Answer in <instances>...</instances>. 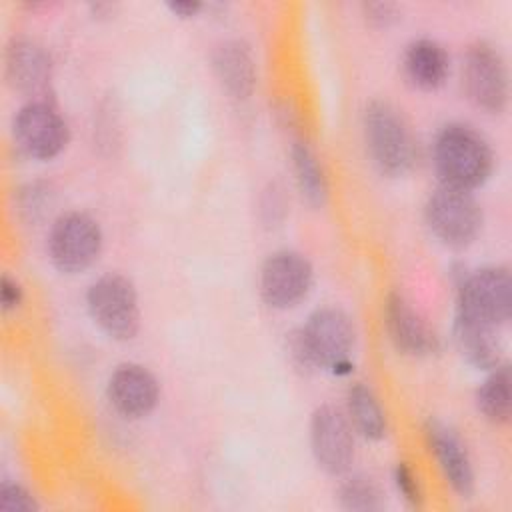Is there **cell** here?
Segmentation results:
<instances>
[{
  "mask_svg": "<svg viewBox=\"0 0 512 512\" xmlns=\"http://www.w3.org/2000/svg\"><path fill=\"white\" fill-rule=\"evenodd\" d=\"M52 56L36 38L18 34L4 48V78L6 84L24 94L26 100L52 96Z\"/></svg>",
  "mask_w": 512,
  "mask_h": 512,
  "instance_id": "12",
  "label": "cell"
},
{
  "mask_svg": "<svg viewBox=\"0 0 512 512\" xmlns=\"http://www.w3.org/2000/svg\"><path fill=\"white\" fill-rule=\"evenodd\" d=\"M356 324L340 306L314 308L304 324L286 338L292 362L306 370H322L332 376H348L354 370Z\"/></svg>",
  "mask_w": 512,
  "mask_h": 512,
  "instance_id": "1",
  "label": "cell"
},
{
  "mask_svg": "<svg viewBox=\"0 0 512 512\" xmlns=\"http://www.w3.org/2000/svg\"><path fill=\"white\" fill-rule=\"evenodd\" d=\"M362 140L372 166L388 178L410 172L416 140L404 114L388 100H372L362 110Z\"/></svg>",
  "mask_w": 512,
  "mask_h": 512,
  "instance_id": "3",
  "label": "cell"
},
{
  "mask_svg": "<svg viewBox=\"0 0 512 512\" xmlns=\"http://www.w3.org/2000/svg\"><path fill=\"white\" fill-rule=\"evenodd\" d=\"M88 8H90V14L94 18L102 20V18H110L114 14L116 4H112V2H92V4H88Z\"/></svg>",
  "mask_w": 512,
  "mask_h": 512,
  "instance_id": "30",
  "label": "cell"
},
{
  "mask_svg": "<svg viewBox=\"0 0 512 512\" xmlns=\"http://www.w3.org/2000/svg\"><path fill=\"white\" fill-rule=\"evenodd\" d=\"M336 488L340 508L350 512H378L384 508V490L380 482L366 472H346Z\"/></svg>",
  "mask_w": 512,
  "mask_h": 512,
  "instance_id": "22",
  "label": "cell"
},
{
  "mask_svg": "<svg viewBox=\"0 0 512 512\" xmlns=\"http://www.w3.org/2000/svg\"><path fill=\"white\" fill-rule=\"evenodd\" d=\"M40 508L36 496L18 480L4 478L0 484V510L2 512H36Z\"/></svg>",
  "mask_w": 512,
  "mask_h": 512,
  "instance_id": "26",
  "label": "cell"
},
{
  "mask_svg": "<svg viewBox=\"0 0 512 512\" xmlns=\"http://www.w3.org/2000/svg\"><path fill=\"white\" fill-rule=\"evenodd\" d=\"M382 322L392 346L410 358H426L440 350V338L418 308L398 290H390L382 304Z\"/></svg>",
  "mask_w": 512,
  "mask_h": 512,
  "instance_id": "14",
  "label": "cell"
},
{
  "mask_svg": "<svg viewBox=\"0 0 512 512\" xmlns=\"http://www.w3.org/2000/svg\"><path fill=\"white\" fill-rule=\"evenodd\" d=\"M346 416L358 436L380 442L388 434V418L380 398L366 382H352L346 390Z\"/></svg>",
  "mask_w": 512,
  "mask_h": 512,
  "instance_id": "20",
  "label": "cell"
},
{
  "mask_svg": "<svg viewBox=\"0 0 512 512\" xmlns=\"http://www.w3.org/2000/svg\"><path fill=\"white\" fill-rule=\"evenodd\" d=\"M288 214V198L286 190L278 182H268L258 198V216L260 222L266 228H276L282 226L284 218Z\"/></svg>",
  "mask_w": 512,
  "mask_h": 512,
  "instance_id": "24",
  "label": "cell"
},
{
  "mask_svg": "<svg viewBox=\"0 0 512 512\" xmlns=\"http://www.w3.org/2000/svg\"><path fill=\"white\" fill-rule=\"evenodd\" d=\"M212 72L232 100H248L258 84V66L252 46L242 38H222L210 52Z\"/></svg>",
  "mask_w": 512,
  "mask_h": 512,
  "instance_id": "16",
  "label": "cell"
},
{
  "mask_svg": "<svg viewBox=\"0 0 512 512\" xmlns=\"http://www.w3.org/2000/svg\"><path fill=\"white\" fill-rule=\"evenodd\" d=\"M500 330L502 328L492 324L454 316L452 340L466 364L488 372L504 362V340Z\"/></svg>",
  "mask_w": 512,
  "mask_h": 512,
  "instance_id": "18",
  "label": "cell"
},
{
  "mask_svg": "<svg viewBox=\"0 0 512 512\" xmlns=\"http://www.w3.org/2000/svg\"><path fill=\"white\" fill-rule=\"evenodd\" d=\"M310 452L316 466L334 478L352 470L356 458V432L346 412L330 402L320 404L310 414Z\"/></svg>",
  "mask_w": 512,
  "mask_h": 512,
  "instance_id": "10",
  "label": "cell"
},
{
  "mask_svg": "<svg viewBox=\"0 0 512 512\" xmlns=\"http://www.w3.org/2000/svg\"><path fill=\"white\" fill-rule=\"evenodd\" d=\"M392 482L396 492L400 494V498L410 506V508H420L424 502V492H422V484L420 478L416 474V470L400 460L394 464L392 468Z\"/></svg>",
  "mask_w": 512,
  "mask_h": 512,
  "instance_id": "25",
  "label": "cell"
},
{
  "mask_svg": "<svg viewBox=\"0 0 512 512\" xmlns=\"http://www.w3.org/2000/svg\"><path fill=\"white\" fill-rule=\"evenodd\" d=\"M290 164L296 188L306 204L312 208H322L328 200V178L318 158L316 150L302 136H292L290 140Z\"/></svg>",
  "mask_w": 512,
  "mask_h": 512,
  "instance_id": "19",
  "label": "cell"
},
{
  "mask_svg": "<svg viewBox=\"0 0 512 512\" xmlns=\"http://www.w3.org/2000/svg\"><path fill=\"white\" fill-rule=\"evenodd\" d=\"M452 60L442 42L430 36L412 38L402 52L404 78L422 92L442 88L450 76Z\"/></svg>",
  "mask_w": 512,
  "mask_h": 512,
  "instance_id": "17",
  "label": "cell"
},
{
  "mask_svg": "<svg viewBox=\"0 0 512 512\" xmlns=\"http://www.w3.org/2000/svg\"><path fill=\"white\" fill-rule=\"evenodd\" d=\"M24 302V286L22 282L4 272L2 278H0V308L4 314H10V312H16Z\"/></svg>",
  "mask_w": 512,
  "mask_h": 512,
  "instance_id": "28",
  "label": "cell"
},
{
  "mask_svg": "<svg viewBox=\"0 0 512 512\" xmlns=\"http://www.w3.org/2000/svg\"><path fill=\"white\" fill-rule=\"evenodd\" d=\"M462 88L466 98L486 114H502L510 98L506 58L488 40L472 42L462 56Z\"/></svg>",
  "mask_w": 512,
  "mask_h": 512,
  "instance_id": "9",
  "label": "cell"
},
{
  "mask_svg": "<svg viewBox=\"0 0 512 512\" xmlns=\"http://www.w3.org/2000/svg\"><path fill=\"white\" fill-rule=\"evenodd\" d=\"M12 138L24 156L48 162L66 150L70 126L52 98H32L14 112Z\"/></svg>",
  "mask_w": 512,
  "mask_h": 512,
  "instance_id": "8",
  "label": "cell"
},
{
  "mask_svg": "<svg viewBox=\"0 0 512 512\" xmlns=\"http://www.w3.org/2000/svg\"><path fill=\"white\" fill-rule=\"evenodd\" d=\"M106 400L122 418L140 420L150 416L158 406L160 382L148 366L122 362L108 374Z\"/></svg>",
  "mask_w": 512,
  "mask_h": 512,
  "instance_id": "15",
  "label": "cell"
},
{
  "mask_svg": "<svg viewBox=\"0 0 512 512\" xmlns=\"http://www.w3.org/2000/svg\"><path fill=\"white\" fill-rule=\"evenodd\" d=\"M104 248L100 222L84 210L60 212L46 234V256L50 264L68 276L94 266Z\"/></svg>",
  "mask_w": 512,
  "mask_h": 512,
  "instance_id": "5",
  "label": "cell"
},
{
  "mask_svg": "<svg viewBox=\"0 0 512 512\" xmlns=\"http://www.w3.org/2000/svg\"><path fill=\"white\" fill-rule=\"evenodd\" d=\"M474 406L478 414L490 424L504 426L512 414V372L504 360L486 372L484 380L476 386Z\"/></svg>",
  "mask_w": 512,
  "mask_h": 512,
  "instance_id": "21",
  "label": "cell"
},
{
  "mask_svg": "<svg viewBox=\"0 0 512 512\" xmlns=\"http://www.w3.org/2000/svg\"><path fill=\"white\" fill-rule=\"evenodd\" d=\"M52 186L44 180H34L18 190V210L24 220L36 222L52 206Z\"/></svg>",
  "mask_w": 512,
  "mask_h": 512,
  "instance_id": "23",
  "label": "cell"
},
{
  "mask_svg": "<svg viewBox=\"0 0 512 512\" xmlns=\"http://www.w3.org/2000/svg\"><path fill=\"white\" fill-rule=\"evenodd\" d=\"M84 302L90 320L108 338L128 342L140 332V298L128 276L120 272H104L96 276L86 288Z\"/></svg>",
  "mask_w": 512,
  "mask_h": 512,
  "instance_id": "4",
  "label": "cell"
},
{
  "mask_svg": "<svg viewBox=\"0 0 512 512\" xmlns=\"http://www.w3.org/2000/svg\"><path fill=\"white\" fill-rule=\"evenodd\" d=\"M422 432L426 448L444 482L458 498H470L476 490V470L468 446L458 430L438 418H428Z\"/></svg>",
  "mask_w": 512,
  "mask_h": 512,
  "instance_id": "13",
  "label": "cell"
},
{
  "mask_svg": "<svg viewBox=\"0 0 512 512\" xmlns=\"http://www.w3.org/2000/svg\"><path fill=\"white\" fill-rule=\"evenodd\" d=\"M432 166L438 184L474 192L494 170V152L486 136L466 122L440 126L432 140Z\"/></svg>",
  "mask_w": 512,
  "mask_h": 512,
  "instance_id": "2",
  "label": "cell"
},
{
  "mask_svg": "<svg viewBox=\"0 0 512 512\" xmlns=\"http://www.w3.org/2000/svg\"><path fill=\"white\" fill-rule=\"evenodd\" d=\"M166 8L172 16L182 18V20H190V18H196L200 12H204L206 4L198 2V0H168Z\"/></svg>",
  "mask_w": 512,
  "mask_h": 512,
  "instance_id": "29",
  "label": "cell"
},
{
  "mask_svg": "<svg viewBox=\"0 0 512 512\" xmlns=\"http://www.w3.org/2000/svg\"><path fill=\"white\" fill-rule=\"evenodd\" d=\"M364 20L374 26V28H390L394 26L400 18H402V8L396 2H386V0H378V2H362L360 6Z\"/></svg>",
  "mask_w": 512,
  "mask_h": 512,
  "instance_id": "27",
  "label": "cell"
},
{
  "mask_svg": "<svg viewBox=\"0 0 512 512\" xmlns=\"http://www.w3.org/2000/svg\"><path fill=\"white\" fill-rule=\"evenodd\" d=\"M314 286V266L306 254L294 248L270 252L258 274V292L268 308H296Z\"/></svg>",
  "mask_w": 512,
  "mask_h": 512,
  "instance_id": "11",
  "label": "cell"
},
{
  "mask_svg": "<svg viewBox=\"0 0 512 512\" xmlns=\"http://www.w3.org/2000/svg\"><path fill=\"white\" fill-rule=\"evenodd\" d=\"M510 314L512 276L506 266H482L458 274L454 316L502 328Z\"/></svg>",
  "mask_w": 512,
  "mask_h": 512,
  "instance_id": "7",
  "label": "cell"
},
{
  "mask_svg": "<svg viewBox=\"0 0 512 512\" xmlns=\"http://www.w3.org/2000/svg\"><path fill=\"white\" fill-rule=\"evenodd\" d=\"M424 222L440 244L462 250L480 236L484 212L474 192L438 184L426 198Z\"/></svg>",
  "mask_w": 512,
  "mask_h": 512,
  "instance_id": "6",
  "label": "cell"
}]
</instances>
